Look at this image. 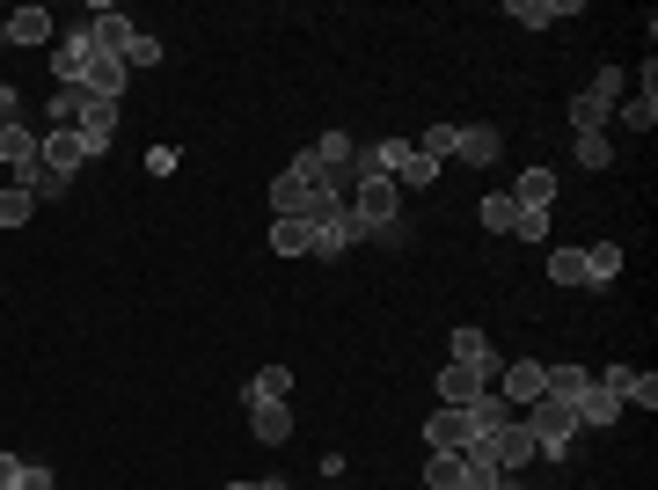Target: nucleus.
<instances>
[{"instance_id": "a211bd4d", "label": "nucleus", "mask_w": 658, "mask_h": 490, "mask_svg": "<svg viewBox=\"0 0 658 490\" xmlns=\"http://www.w3.org/2000/svg\"><path fill=\"white\" fill-rule=\"evenodd\" d=\"M249 424L263 447H278V439H293V403H249Z\"/></svg>"}, {"instance_id": "f03ea898", "label": "nucleus", "mask_w": 658, "mask_h": 490, "mask_svg": "<svg viewBox=\"0 0 658 490\" xmlns=\"http://www.w3.org/2000/svg\"><path fill=\"white\" fill-rule=\"evenodd\" d=\"M520 418H527V432H535L541 461H564V454H571V439L586 432V424H578V410H571V403H556V396H541V403H527Z\"/></svg>"}, {"instance_id": "37998d69", "label": "nucleus", "mask_w": 658, "mask_h": 490, "mask_svg": "<svg viewBox=\"0 0 658 490\" xmlns=\"http://www.w3.org/2000/svg\"><path fill=\"white\" fill-rule=\"evenodd\" d=\"M16 483H22V461H16V454H0V490H16Z\"/></svg>"}, {"instance_id": "0eeeda50", "label": "nucleus", "mask_w": 658, "mask_h": 490, "mask_svg": "<svg viewBox=\"0 0 658 490\" xmlns=\"http://www.w3.org/2000/svg\"><path fill=\"white\" fill-rule=\"evenodd\" d=\"M461 418H468V447H490V439H498V432H505V424L520 418V410L505 403L498 388H483V396H476V403H468V410H461Z\"/></svg>"}, {"instance_id": "5701e85b", "label": "nucleus", "mask_w": 658, "mask_h": 490, "mask_svg": "<svg viewBox=\"0 0 658 490\" xmlns=\"http://www.w3.org/2000/svg\"><path fill=\"white\" fill-rule=\"evenodd\" d=\"M8 37H16V44H52V8H16V16H8Z\"/></svg>"}, {"instance_id": "ea45409f", "label": "nucleus", "mask_w": 658, "mask_h": 490, "mask_svg": "<svg viewBox=\"0 0 658 490\" xmlns=\"http://www.w3.org/2000/svg\"><path fill=\"white\" fill-rule=\"evenodd\" d=\"M622 88H629L622 67H600V73H592V96H600V103H622Z\"/></svg>"}, {"instance_id": "c03bdc74", "label": "nucleus", "mask_w": 658, "mask_h": 490, "mask_svg": "<svg viewBox=\"0 0 658 490\" xmlns=\"http://www.w3.org/2000/svg\"><path fill=\"white\" fill-rule=\"evenodd\" d=\"M227 490H257V483H227Z\"/></svg>"}, {"instance_id": "a19ab883", "label": "nucleus", "mask_w": 658, "mask_h": 490, "mask_svg": "<svg viewBox=\"0 0 658 490\" xmlns=\"http://www.w3.org/2000/svg\"><path fill=\"white\" fill-rule=\"evenodd\" d=\"M512 234H520V242H549V212H512Z\"/></svg>"}, {"instance_id": "f8f14e48", "label": "nucleus", "mask_w": 658, "mask_h": 490, "mask_svg": "<svg viewBox=\"0 0 658 490\" xmlns=\"http://www.w3.org/2000/svg\"><path fill=\"white\" fill-rule=\"evenodd\" d=\"M425 447H432V454H461V447H468V418L439 403L432 418H425Z\"/></svg>"}, {"instance_id": "a878e982", "label": "nucleus", "mask_w": 658, "mask_h": 490, "mask_svg": "<svg viewBox=\"0 0 658 490\" xmlns=\"http://www.w3.org/2000/svg\"><path fill=\"white\" fill-rule=\"evenodd\" d=\"M461 483H468V490H498V483H505L498 461H490V447H461Z\"/></svg>"}, {"instance_id": "f257e3e1", "label": "nucleus", "mask_w": 658, "mask_h": 490, "mask_svg": "<svg viewBox=\"0 0 658 490\" xmlns=\"http://www.w3.org/2000/svg\"><path fill=\"white\" fill-rule=\"evenodd\" d=\"M322 198H329V169H315L308 154H293V169H278V176H271V206H278V220H308Z\"/></svg>"}, {"instance_id": "473e14b6", "label": "nucleus", "mask_w": 658, "mask_h": 490, "mask_svg": "<svg viewBox=\"0 0 658 490\" xmlns=\"http://www.w3.org/2000/svg\"><path fill=\"white\" fill-rule=\"evenodd\" d=\"M571 154H578V169H607V161H615V140H607V132H578Z\"/></svg>"}, {"instance_id": "20e7f679", "label": "nucleus", "mask_w": 658, "mask_h": 490, "mask_svg": "<svg viewBox=\"0 0 658 490\" xmlns=\"http://www.w3.org/2000/svg\"><path fill=\"white\" fill-rule=\"evenodd\" d=\"M351 220H359V234L373 242L381 228H396V220H402V191L388 183V176H373V183H359V191H351Z\"/></svg>"}, {"instance_id": "39448f33", "label": "nucleus", "mask_w": 658, "mask_h": 490, "mask_svg": "<svg viewBox=\"0 0 658 490\" xmlns=\"http://www.w3.org/2000/svg\"><path fill=\"white\" fill-rule=\"evenodd\" d=\"M96 52H103L96 30H88V22H67V30L52 37V81H88V59Z\"/></svg>"}, {"instance_id": "9d476101", "label": "nucleus", "mask_w": 658, "mask_h": 490, "mask_svg": "<svg viewBox=\"0 0 658 490\" xmlns=\"http://www.w3.org/2000/svg\"><path fill=\"white\" fill-rule=\"evenodd\" d=\"M37 161L73 183V176L88 169V140H81V132H37Z\"/></svg>"}, {"instance_id": "79ce46f5", "label": "nucleus", "mask_w": 658, "mask_h": 490, "mask_svg": "<svg viewBox=\"0 0 658 490\" xmlns=\"http://www.w3.org/2000/svg\"><path fill=\"white\" fill-rule=\"evenodd\" d=\"M16 490H59L52 483V469H44V461H22V483Z\"/></svg>"}, {"instance_id": "ddd939ff", "label": "nucleus", "mask_w": 658, "mask_h": 490, "mask_svg": "<svg viewBox=\"0 0 658 490\" xmlns=\"http://www.w3.org/2000/svg\"><path fill=\"white\" fill-rule=\"evenodd\" d=\"M571 410H578V424H592V432H607V424L622 418V403H615V388H607L600 373H592V388H586V396H578Z\"/></svg>"}, {"instance_id": "aec40b11", "label": "nucleus", "mask_w": 658, "mask_h": 490, "mask_svg": "<svg viewBox=\"0 0 658 490\" xmlns=\"http://www.w3.org/2000/svg\"><path fill=\"white\" fill-rule=\"evenodd\" d=\"M22 161H37V132H30V124L16 118V124H0V169L16 176Z\"/></svg>"}, {"instance_id": "1a4fd4ad", "label": "nucleus", "mask_w": 658, "mask_h": 490, "mask_svg": "<svg viewBox=\"0 0 658 490\" xmlns=\"http://www.w3.org/2000/svg\"><path fill=\"white\" fill-rule=\"evenodd\" d=\"M498 396H505L512 410L541 403V396H549V367H541V359H512V367L498 373Z\"/></svg>"}, {"instance_id": "f704fd0d", "label": "nucleus", "mask_w": 658, "mask_h": 490, "mask_svg": "<svg viewBox=\"0 0 658 490\" xmlns=\"http://www.w3.org/2000/svg\"><path fill=\"white\" fill-rule=\"evenodd\" d=\"M417 154H432V161H453V154H461V124H432V132L417 140Z\"/></svg>"}, {"instance_id": "4468645a", "label": "nucleus", "mask_w": 658, "mask_h": 490, "mask_svg": "<svg viewBox=\"0 0 658 490\" xmlns=\"http://www.w3.org/2000/svg\"><path fill=\"white\" fill-rule=\"evenodd\" d=\"M81 118H88V88L81 81H59L52 88V132H81Z\"/></svg>"}, {"instance_id": "bb28decb", "label": "nucleus", "mask_w": 658, "mask_h": 490, "mask_svg": "<svg viewBox=\"0 0 658 490\" xmlns=\"http://www.w3.org/2000/svg\"><path fill=\"white\" fill-rule=\"evenodd\" d=\"M432 183H439V161H432V154H417V147H410V161L396 169V191L410 198V191H432Z\"/></svg>"}, {"instance_id": "7c9ffc66", "label": "nucleus", "mask_w": 658, "mask_h": 490, "mask_svg": "<svg viewBox=\"0 0 658 490\" xmlns=\"http://www.w3.org/2000/svg\"><path fill=\"white\" fill-rule=\"evenodd\" d=\"M586 388H592L586 367H571V359H564V367H549V396H556V403H578Z\"/></svg>"}, {"instance_id": "4c0bfd02", "label": "nucleus", "mask_w": 658, "mask_h": 490, "mask_svg": "<svg viewBox=\"0 0 658 490\" xmlns=\"http://www.w3.org/2000/svg\"><path fill=\"white\" fill-rule=\"evenodd\" d=\"M615 110H622L629 132H651V124H658V96H629V103H615Z\"/></svg>"}, {"instance_id": "7ed1b4c3", "label": "nucleus", "mask_w": 658, "mask_h": 490, "mask_svg": "<svg viewBox=\"0 0 658 490\" xmlns=\"http://www.w3.org/2000/svg\"><path fill=\"white\" fill-rule=\"evenodd\" d=\"M308 234H315V257H351V242H366L345 198H322V206L308 212Z\"/></svg>"}, {"instance_id": "4be33fe9", "label": "nucleus", "mask_w": 658, "mask_h": 490, "mask_svg": "<svg viewBox=\"0 0 658 490\" xmlns=\"http://www.w3.org/2000/svg\"><path fill=\"white\" fill-rule=\"evenodd\" d=\"M249 403H293V367H257Z\"/></svg>"}, {"instance_id": "423d86ee", "label": "nucleus", "mask_w": 658, "mask_h": 490, "mask_svg": "<svg viewBox=\"0 0 658 490\" xmlns=\"http://www.w3.org/2000/svg\"><path fill=\"white\" fill-rule=\"evenodd\" d=\"M490 461H498V476H527L541 461V447H535V432H527V418H512L498 439H490Z\"/></svg>"}, {"instance_id": "c756f323", "label": "nucleus", "mask_w": 658, "mask_h": 490, "mask_svg": "<svg viewBox=\"0 0 658 490\" xmlns=\"http://www.w3.org/2000/svg\"><path fill=\"white\" fill-rule=\"evenodd\" d=\"M607 118H615V103H600V96H571V132H607Z\"/></svg>"}, {"instance_id": "72a5a7b5", "label": "nucleus", "mask_w": 658, "mask_h": 490, "mask_svg": "<svg viewBox=\"0 0 658 490\" xmlns=\"http://www.w3.org/2000/svg\"><path fill=\"white\" fill-rule=\"evenodd\" d=\"M549 279L556 286H586V249H549Z\"/></svg>"}, {"instance_id": "412c9836", "label": "nucleus", "mask_w": 658, "mask_h": 490, "mask_svg": "<svg viewBox=\"0 0 658 490\" xmlns=\"http://www.w3.org/2000/svg\"><path fill=\"white\" fill-rule=\"evenodd\" d=\"M571 8H578V0H512L505 16H512V22H527V30H549V22H564Z\"/></svg>"}, {"instance_id": "6e6552de", "label": "nucleus", "mask_w": 658, "mask_h": 490, "mask_svg": "<svg viewBox=\"0 0 658 490\" xmlns=\"http://www.w3.org/2000/svg\"><path fill=\"white\" fill-rule=\"evenodd\" d=\"M453 367H468L483 388H498V373H505V359H498V344H490L483 330H453Z\"/></svg>"}, {"instance_id": "f3484780", "label": "nucleus", "mask_w": 658, "mask_h": 490, "mask_svg": "<svg viewBox=\"0 0 658 490\" xmlns=\"http://www.w3.org/2000/svg\"><path fill=\"white\" fill-rule=\"evenodd\" d=\"M549 198H556V169H527L520 183H512V206H527V212H549Z\"/></svg>"}, {"instance_id": "cd10ccee", "label": "nucleus", "mask_w": 658, "mask_h": 490, "mask_svg": "<svg viewBox=\"0 0 658 490\" xmlns=\"http://www.w3.org/2000/svg\"><path fill=\"white\" fill-rule=\"evenodd\" d=\"M271 249H278V257H315L308 220H271Z\"/></svg>"}, {"instance_id": "58836bf2", "label": "nucleus", "mask_w": 658, "mask_h": 490, "mask_svg": "<svg viewBox=\"0 0 658 490\" xmlns=\"http://www.w3.org/2000/svg\"><path fill=\"white\" fill-rule=\"evenodd\" d=\"M124 67H161V37H147V30H132V44H124Z\"/></svg>"}, {"instance_id": "2eb2a0df", "label": "nucleus", "mask_w": 658, "mask_h": 490, "mask_svg": "<svg viewBox=\"0 0 658 490\" xmlns=\"http://www.w3.org/2000/svg\"><path fill=\"white\" fill-rule=\"evenodd\" d=\"M498 154H505V132H498V124H461V161L490 169Z\"/></svg>"}, {"instance_id": "dca6fc26", "label": "nucleus", "mask_w": 658, "mask_h": 490, "mask_svg": "<svg viewBox=\"0 0 658 490\" xmlns=\"http://www.w3.org/2000/svg\"><path fill=\"white\" fill-rule=\"evenodd\" d=\"M476 396H483V381H476L468 367H453V359H447V367H439V403H447V410H468Z\"/></svg>"}, {"instance_id": "393cba45", "label": "nucleus", "mask_w": 658, "mask_h": 490, "mask_svg": "<svg viewBox=\"0 0 658 490\" xmlns=\"http://www.w3.org/2000/svg\"><path fill=\"white\" fill-rule=\"evenodd\" d=\"M351 154H359V140H351V132H322V140L308 147L315 169H351Z\"/></svg>"}, {"instance_id": "c85d7f7f", "label": "nucleus", "mask_w": 658, "mask_h": 490, "mask_svg": "<svg viewBox=\"0 0 658 490\" xmlns=\"http://www.w3.org/2000/svg\"><path fill=\"white\" fill-rule=\"evenodd\" d=\"M615 279H622V249H615V242H592L586 249V286H615Z\"/></svg>"}, {"instance_id": "6ab92c4d", "label": "nucleus", "mask_w": 658, "mask_h": 490, "mask_svg": "<svg viewBox=\"0 0 658 490\" xmlns=\"http://www.w3.org/2000/svg\"><path fill=\"white\" fill-rule=\"evenodd\" d=\"M8 183H16V191H30L37 206H44V198H67V176H52L44 161H22V169L8 176Z\"/></svg>"}, {"instance_id": "9b49d317", "label": "nucleus", "mask_w": 658, "mask_h": 490, "mask_svg": "<svg viewBox=\"0 0 658 490\" xmlns=\"http://www.w3.org/2000/svg\"><path fill=\"white\" fill-rule=\"evenodd\" d=\"M600 381L615 388V403H622V410H629V403H637V410H651V403H658V381H651V373H637V367H607Z\"/></svg>"}, {"instance_id": "e433bc0d", "label": "nucleus", "mask_w": 658, "mask_h": 490, "mask_svg": "<svg viewBox=\"0 0 658 490\" xmlns=\"http://www.w3.org/2000/svg\"><path fill=\"white\" fill-rule=\"evenodd\" d=\"M425 483L432 490H461V454H425Z\"/></svg>"}, {"instance_id": "a18cd8bd", "label": "nucleus", "mask_w": 658, "mask_h": 490, "mask_svg": "<svg viewBox=\"0 0 658 490\" xmlns=\"http://www.w3.org/2000/svg\"><path fill=\"white\" fill-rule=\"evenodd\" d=\"M461 490H468V483H461Z\"/></svg>"}, {"instance_id": "c9c22d12", "label": "nucleus", "mask_w": 658, "mask_h": 490, "mask_svg": "<svg viewBox=\"0 0 658 490\" xmlns=\"http://www.w3.org/2000/svg\"><path fill=\"white\" fill-rule=\"evenodd\" d=\"M30 212H37V198H30V191H16V183H0V228H22Z\"/></svg>"}, {"instance_id": "b1692460", "label": "nucleus", "mask_w": 658, "mask_h": 490, "mask_svg": "<svg viewBox=\"0 0 658 490\" xmlns=\"http://www.w3.org/2000/svg\"><path fill=\"white\" fill-rule=\"evenodd\" d=\"M88 30H96V44H103V52H118V59H124V44H132V22H124L118 8H96V16H88Z\"/></svg>"}, {"instance_id": "2f4dec72", "label": "nucleus", "mask_w": 658, "mask_h": 490, "mask_svg": "<svg viewBox=\"0 0 658 490\" xmlns=\"http://www.w3.org/2000/svg\"><path fill=\"white\" fill-rule=\"evenodd\" d=\"M512 212H520V206H512V191H490L483 206H476V220H483L490 234H512Z\"/></svg>"}]
</instances>
